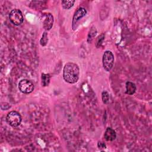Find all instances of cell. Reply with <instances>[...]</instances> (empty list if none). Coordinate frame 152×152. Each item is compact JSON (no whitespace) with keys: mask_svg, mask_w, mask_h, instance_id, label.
<instances>
[{"mask_svg":"<svg viewBox=\"0 0 152 152\" xmlns=\"http://www.w3.org/2000/svg\"><path fill=\"white\" fill-rule=\"evenodd\" d=\"M80 75V69L77 64L74 62L66 63L63 69V78L69 84L76 83Z\"/></svg>","mask_w":152,"mask_h":152,"instance_id":"1","label":"cell"},{"mask_svg":"<svg viewBox=\"0 0 152 152\" xmlns=\"http://www.w3.org/2000/svg\"><path fill=\"white\" fill-rule=\"evenodd\" d=\"M102 62L104 69L107 72L110 71L114 63V56L111 51L106 50L104 52L103 55Z\"/></svg>","mask_w":152,"mask_h":152,"instance_id":"2","label":"cell"},{"mask_svg":"<svg viewBox=\"0 0 152 152\" xmlns=\"http://www.w3.org/2000/svg\"><path fill=\"white\" fill-rule=\"evenodd\" d=\"M21 120L22 118L20 114L16 111H11L7 116V122L13 127L19 126L21 122Z\"/></svg>","mask_w":152,"mask_h":152,"instance_id":"3","label":"cell"},{"mask_svg":"<svg viewBox=\"0 0 152 152\" xmlns=\"http://www.w3.org/2000/svg\"><path fill=\"white\" fill-rule=\"evenodd\" d=\"M9 18L11 22L15 25L19 26L23 23L24 17L21 11L18 9L12 10L9 14Z\"/></svg>","mask_w":152,"mask_h":152,"instance_id":"4","label":"cell"},{"mask_svg":"<svg viewBox=\"0 0 152 152\" xmlns=\"http://www.w3.org/2000/svg\"><path fill=\"white\" fill-rule=\"evenodd\" d=\"M18 88L23 93L28 94L33 91L34 85L30 81L26 79H23L19 82Z\"/></svg>","mask_w":152,"mask_h":152,"instance_id":"5","label":"cell"},{"mask_svg":"<svg viewBox=\"0 0 152 152\" xmlns=\"http://www.w3.org/2000/svg\"><path fill=\"white\" fill-rule=\"evenodd\" d=\"M87 14L86 10L83 7H80L78 8L75 12L74 14L72 20V27L74 30H75L77 28V24L80 21V19H81L83 17H84Z\"/></svg>","mask_w":152,"mask_h":152,"instance_id":"6","label":"cell"},{"mask_svg":"<svg viewBox=\"0 0 152 152\" xmlns=\"http://www.w3.org/2000/svg\"><path fill=\"white\" fill-rule=\"evenodd\" d=\"M53 24V17L50 13L45 14L44 15V19L43 21V27L46 30H49L51 29Z\"/></svg>","mask_w":152,"mask_h":152,"instance_id":"7","label":"cell"},{"mask_svg":"<svg viewBox=\"0 0 152 152\" xmlns=\"http://www.w3.org/2000/svg\"><path fill=\"white\" fill-rule=\"evenodd\" d=\"M104 137L106 141H112L114 140L116 137V132L112 128L108 127L106 128V129L104 132Z\"/></svg>","mask_w":152,"mask_h":152,"instance_id":"8","label":"cell"},{"mask_svg":"<svg viewBox=\"0 0 152 152\" xmlns=\"http://www.w3.org/2000/svg\"><path fill=\"white\" fill-rule=\"evenodd\" d=\"M126 94L128 95H132L134 94L137 90L136 86L134 83L131 81H127L126 83Z\"/></svg>","mask_w":152,"mask_h":152,"instance_id":"9","label":"cell"},{"mask_svg":"<svg viewBox=\"0 0 152 152\" xmlns=\"http://www.w3.org/2000/svg\"><path fill=\"white\" fill-rule=\"evenodd\" d=\"M50 80V75L49 74L42 73L41 76V83L42 86L46 87L49 84Z\"/></svg>","mask_w":152,"mask_h":152,"instance_id":"10","label":"cell"},{"mask_svg":"<svg viewBox=\"0 0 152 152\" xmlns=\"http://www.w3.org/2000/svg\"><path fill=\"white\" fill-rule=\"evenodd\" d=\"M75 1H66V0H64L62 1L61 4H62V6L64 9L66 10H68L69 8H71V7H73L74 3H75Z\"/></svg>","mask_w":152,"mask_h":152,"instance_id":"11","label":"cell"},{"mask_svg":"<svg viewBox=\"0 0 152 152\" xmlns=\"http://www.w3.org/2000/svg\"><path fill=\"white\" fill-rule=\"evenodd\" d=\"M96 33H97V30L96 28L95 27L93 26L90 31H89V33H88V38H87V41L88 42H91L93 39H94V37L96 36Z\"/></svg>","mask_w":152,"mask_h":152,"instance_id":"12","label":"cell"},{"mask_svg":"<svg viewBox=\"0 0 152 152\" xmlns=\"http://www.w3.org/2000/svg\"><path fill=\"white\" fill-rule=\"evenodd\" d=\"M48 42V34L46 31L43 32L42 37L40 40V44L42 46H45Z\"/></svg>","mask_w":152,"mask_h":152,"instance_id":"13","label":"cell"},{"mask_svg":"<svg viewBox=\"0 0 152 152\" xmlns=\"http://www.w3.org/2000/svg\"><path fill=\"white\" fill-rule=\"evenodd\" d=\"M102 99L103 103L104 104H108L109 102V95L108 93L106 91H104L102 93Z\"/></svg>","mask_w":152,"mask_h":152,"instance_id":"14","label":"cell"},{"mask_svg":"<svg viewBox=\"0 0 152 152\" xmlns=\"http://www.w3.org/2000/svg\"><path fill=\"white\" fill-rule=\"evenodd\" d=\"M104 38V36L103 34H102V35H100V36L98 37V40H97V45H96V46H97V48H99V46H100L101 44L102 43V41L103 40Z\"/></svg>","mask_w":152,"mask_h":152,"instance_id":"15","label":"cell"},{"mask_svg":"<svg viewBox=\"0 0 152 152\" xmlns=\"http://www.w3.org/2000/svg\"><path fill=\"white\" fill-rule=\"evenodd\" d=\"M98 147L100 148H106V145L103 142H98Z\"/></svg>","mask_w":152,"mask_h":152,"instance_id":"16","label":"cell"}]
</instances>
